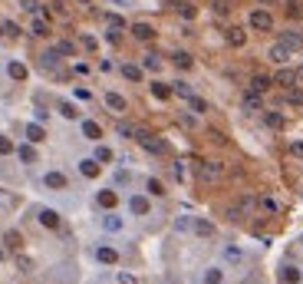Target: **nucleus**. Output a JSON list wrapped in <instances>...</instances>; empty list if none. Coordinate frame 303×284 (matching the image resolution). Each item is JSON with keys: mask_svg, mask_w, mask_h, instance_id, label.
<instances>
[{"mask_svg": "<svg viewBox=\"0 0 303 284\" xmlns=\"http://www.w3.org/2000/svg\"><path fill=\"white\" fill-rule=\"evenodd\" d=\"M247 27H250V30H260V33L273 30V13H267V10H250V13H247Z\"/></svg>", "mask_w": 303, "mask_h": 284, "instance_id": "nucleus-1", "label": "nucleus"}, {"mask_svg": "<svg viewBox=\"0 0 303 284\" xmlns=\"http://www.w3.org/2000/svg\"><path fill=\"white\" fill-rule=\"evenodd\" d=\"M135 139H139V145L145 149V152H152V155H162L165 152V142H158L152 132H145V129H135Z\"/></svg>", "mask_w": 303, "mask_h": 284, "instance_id": "nucleus-2", "label": "nucleus"}, {"mask_svg": "<svg viewBox=\"0 0 303 284\" xmlns=\"http://www.w3.org/2000/svg\"><path fill=\"white\" fill-rule=\"evenodd\" d=\"M224 172V165L217 162V159H205V162L198 165V175H201V182H217Z\"/></svg>", "mask_w": 303, "mask_h": 284, "instance_id": "nucleus-3", "label": "nucleus"}, {"mask_svg": "<svg viewBox=\"0 0 303 284\" xmlns=\"http://www.w3.org/2000/svg\"><path fill=\"white\" fill-rule=\"evenodd\" d=\"M290 53H293L290 46L277 40V43H273L271 50H267V60H271V63H287V60H290Z\"/></svg>", "mask_w": 303, "mask_h": 284, "instance_id": "nucleus-4", "label": "nucleus"}, {"mask_svg": "<svg viewBox=\"0 0 303 284\" xmlns=\"http://www.w3.org/2000/svg\"><path fill=\"white\" fill-rule=\"evenodd\" d=\"M102 103H106L109 112H125V106H129V103H125V96H119V93H106V96H102Z\"/></svg>", "mask_w": 303, "mask_h": 284, "instance_id": "nucleus-5", "label": "nucleus"}, {"mask_svg": "<svg viewBox=\"0 0 303 284\" xmlns=\"http://www.w3.org/2000/svg\"><path fill=\"white\" fill-rule=\"evenodd\" d=\"M129 212H132V215H139V218H142V215H149V212H152L149 198H145V195H132L129 198Z\"/></svg>", "mask_w": 303, "mask_h": 284, "instance_id": "nucleus-6", "label": "nucleus"}, {"mask_svg": "<svg viewBox=\"0 0 303 284\" xmlns=\"http://www.w3.org/2000/svg\"><path fill=\"white\" fill-rule=\"evenodd\" d=\"M280 43H287L290 50H303V33L300 30H283L280 33Z\"/></svg>", "mask_w": 303, "mask_h": 284, "instance_id": "nucleus-7", "label": "nucleus"}, {"mask_svg": "<svg viewBox=\"0 0 303 284\" xmlns=\"http://www.w3.org/2000/svg\"><path fill=\"white\" fill-rule=\"evenodd\" d=\"M43 182H46V188H56V192H63V188L69 185L63 172H46V178H43Z\"/></svg>", "mask_w": 303, "mask_h": 284, "instance_id": "nucleus-8", "label": "nucleus"}, {"mask_svg": "<svg viewBox=\"0 0 303 284\" xmlns=\"http://www.w3.org/2000/svg\"><path fill=\"white\" fill-rule=\"evenodd\" d=\"M132 36L135 40H152L155 36V27L152 23H132Z\"/></svg>", "mask_w": 303, "mask_h": 284, "instance_id": "nucleus-9", "label": "nucleus"}, {"mask_svg": "<svg viewBox=\"0 0 303 284\" xmlns=\"http://www.w3.org/2000/svg\"><path fill=\"white\" fill-rule=\"evenodd\" d=\"M83 136H86V139H92V142H99V139H102V129H99V122L83 119Z\"/></svg>", "mask_w": 303, "mask_h": 284, "instance_id": "nucleus-10", "label": "nucleus"}, {"mask_svg": "<svg viewBox=\"0 0 303 284\" xmlns=\"http://www.w3.org/2000/svg\"><path fill=\"white\" fill-rule=\"evenodd\" d=\"M195 235L198 238H211V235H214V225L208 218H195Z\"/></svg>", "mask_w": 303, "mask_h": 284, "instance_id": "nucleus-11", "label": "nucleus"}, {"mask_svg": "<svg viewBox=\"0 0 303 284\" xmlns=\"http://www.w3.org/2000/svg\"><path fill=\"white\" fill-rule=\"evenodd\" d=\"M227 43L231 46H244L247 43V33L241 30V27H231V30H227Z\"/></svg>", "mask_w": 303, "mask_h": 284, "instance_id": "nucleus-12", "label": "nucleus"}, {"mask_svg": "<svg viewBox=\"0 0 303 284\" xmlns=\"http://www.w3.org/2000/svg\"><path fill=\"white\" fill-rule=\"evenodd\" d=\"M40 225H46V228H60V215H56L53 208H43V212H40Z\"/></svg>", "mask_w": 303, "mask_h": 284, "instance_id": "nucleus-13", "label": "nucleus"}, {"mask_svg": "<svg viewBox=\"0 0 303 284\" xmlns=\"http://www.w3.org/2000/svg\"><path fill=\"white\" fill-rule=\"evenodd\" d=\"M96 202H99L102 208H116V202H119V198H116V192H112V188H102V192L96 195Z\"/></svg>", "mask_w": 303, "mask_h": 284, "instance_id": "nucleus-14", "label": "nucleus"}, {"mask_svg": "<svg viewBox=\"0 0 303 284\" xmlns=\"http://www.w3.org/2000/svg\"><path fill=\"white\" fill-rule=\"evenodd\" d=\"M273 83H280V86H297V73H293V70H280V73H277V76H273Z\"/></svg>", "mask_w": 303, "mask_h": 284, "instance_id": "nucleus-15", "label": "nucleus"}, {"mask_svg": "<svg viewBox=\"0 0 303 284\" xmlns=\"http://www.w3.org/2000/svg\"><path fill=\"white\" fill-rule=\"evenodd\" d=\"M30 33H33V36H46V33H50V23H46V17H33Z\"/></svg>", "mask_w": 303, "mask_h": 284, "instance_id": "nucleus-16", "label": "nucleus"}, {"mask_svg": "<svg viewBox=\"0 0 303 284\" xmlns=\"http://www.w3.org/2000/svg\"><path fill=\"white\" fill-rule=\"evenodd\" d=\"M96 258L102 264H116L119 261V251H116V248H96Z\"/></svg>", "mask_w": 303, "mask_h": 284, "instance_id": "nucleus-17", "label": "nucleus"}, {"mask_svg": "<svg viewBox=\"0 0 303 284\" xmlns=\"http://www.w3.org/2000/svg\"><path fill=\"white\" fill-rule=\"evenodd\" d=\"M271 86H273V79H271V76H260V73H257V76L250 79V89H254V93H267Z\"/></svg>", "mask_w": 303, "mask_h": 284, "instance_id": "nucleus-18", "label": "nucleus"}, {"mask_svg": "<svg viewBox=\"0 0 303 284\" xmlns=\"http://www.w3.org/2000/svg\"><path fill=\"white\" fill-rule=\"evenodd\" d=\"M79 172L86 175V178H96V175H99V162H96V159H83V162H79Z\"/></svg>", "mask_w": 303, "mask_h": 284, "instance_id": "nucleus-19", "label": "nucleus"}, {"mask_svg": "<svg viewBox=\"0 0 303 284\" xmlns=\"http://www.w3.org/2000/svg\"><path fill=\"white\" fill-rule=\"evenodd\" d=\"M17 155H20V162H36V149H33V145H27V142H23V145H17Z\"/></svg>", "mask_w": 303, "mask_h": 284, "instance_id": "nucleus-20", "label": "nucleus"}, {"mask_svg": "<svg viewBox=\"0 0 303 284\" xmlns=\"http://www.w3.org/2000/svg\"><path fill=\"white\" fill-rule=\"evenodd\" d=\"M221 254H224V261H231V264H241V261H244V251H241V248H234V245H227Z\"/></svg>", "mask_w": 303, "mask_h": 284, "instance_id": "nucleus-21", "label": "nucleus"}, {"mask_svg": "<svg viewBox=\"0 0 303 284\" xmlns=\"http://www.w3.org/2000/svg\"><path fill=\"white\" fill-rule=\"evenodd\" d=\"M142 66H145V70H152V73H158V70H162V56H158V53H145Z\"/></svg>", "mask_w": 303, "mask_h": 284, "instance_id": "nucleus-22", "label": "nucleus"}, {"mask_svg": "<svg viewBox=\"0 0 303 284\" xmlns=\"http://www.w3.org/2000/svg\"><path fill=\"white\" fill-rule=\"evenodd\" d=\"M122 76H125V79H132V83H139V79H142V66L125 63V66H122Z\"/></svg>", "mask_w": 303, "mask_h": 284, "instance_id": "nucleus-23", "label": "nucleus"}, {"mask_svg": "<svg viewBox=\"0 0 303 284\" xmlns=\"http://www.w3.org/2000/svg\"><path fill=\"white\" fill-rule=\"evenodd\" d=\"M27 139H30V142H43V139H46L43 126H36V122H30V126H27Z\"/></svg>", "mask_w": 303, "mask_h": 284, "instance_id": "nucleus-24", "label": "nucleus"}, {"mask_svg": "<svg viewBox=\"0 0 303 284\" xmlns=\"http://www.w3.org/2000/svg\"><path fill=\"white\" fill-rule=\"evenodd\" d=\"M244 109H260V93H254V89L244 93Z\"/></svg>", "mask_w": 303, "mask_h": 284, "instance_id": "nucleus-25", "label": "nucleus"}, {"mask_svg": "<svg viewBox=\"0 0 303 284\" xmlns=\"http://www.w3.org/2000/svg\"><path fill=\"white\" fill-rule=\"evenodd\" d=\"M172 63L178 66V70H191V63H195V60H191L188 53H172Z\"/></svg>", "mask_w": 303, "mask_h": 284, "instance_id": "nucleus-26", "label": "nucleus"}, {"mask_svg": "<svg viewBox=\"0 0 303 284\" xmlns=\"http://www.w3.org/2000/svg\"><path fill=\"white\" fill-rule=\"evenodd\" d=\"M102 228L106 231H122V218L119 215H106V218H102Z\"/></svg>", "mask_w": 303, "mask_h": 284, "instance_id": "nucleus-27", "label": "nucleus"}, {"mask_svg": "<svg viewBox=\"0 0 303 284\" xmlns=\"http://www.w3.org/2000/svg\"><path fill=\"white\" fill-rule=\"evenodd\" d=\"M260 208H264L267 215H277V212H280V205H277V198H271V195H264V198H260Z\"/></svg>", "mask_w": 303, "mask_h": 284, "instance_id": "nucleus-28", "label": "nucleus"}, {"mask_svg": "<svg viewBox=\"0 0 303 284\" xmlns=\"http://www.w3.org/2000/svg\"><path fill=\"white\" fill-rule=\"evenodd\" d=\"M152 96H155V99H168V96H172V86H165V83H152Z\"/></svg>", "mask_w": 303, "mask_h": 284, "instance_id": "nucleus-29", "label": "nucleus"}, {"mask_svg": "<svg viewBox=\"0 0 303 284\" xmlns=\"http://www.w3.org/2000/svg\"><path fill=\"white\" fill-rule=\"evenodd\" d=\"M40 63H43L46 70H53V66L60 63V50H46V53H43V60H40Z\"/></svg>", "mask_w": 303, "mask_h": 284, "instance_id": "nucleus-30", "label": "nucleus"}, {"mask_svg": "<svg viewBox=\"0 0 303 284\" xmlns=\"http://www.w3.org/2000/svg\"><path fill=\"white\" fill-rule=\"evenodd\" d=\"M287 103H290V106H303V89L290 86V89H287Z\"/></svg>", "mask_w": 303, "mask_h": 284, "instance_id": "nucleus-31", "label": "nucleus"}, {"mask_svg": "<svg viewBox=\"0 0 303 284\" xmlns=\"http://www.w3.org/2000/svg\"><path fill=\"white\" fill-rule=\"evenodd\" d=\"M7 73H10V79H27V66H23V63H10V66H7Z\"/></svg>", "mask_w": 303, "mask_h": 284, "instance_id": "nucleus-32", "label": "nucleus"}, {"mask_svg": "<svg viewBox=\"0 0 303 284\" xmlns=\"http://www.w3.org/2000/svg\"><path fill=\"white\" fill-rule=\"evenodd\" d=\"M188 106H191V109H195L198 116H201V112H208V109H211V106H208V103H205V99H201V96H191V99H188Z\"/></svg>", "mask_w": 303, "mask_h": 284, "instance_id": "nucleus-33", "label": "nucleus"}, {"mask_svg": "<svg viewBox=\"0 0 303 284\" xmlns=\"http://www.w3.org/2000/svg\"><path fill=\"white\" fill-rule=\"evenodd\" d=\"M280 278H283V281H287V284H297V281H300V271L287 264V268H283V271H280Z\"/></svg>", "mask_w": 303, "mask_h": 284, "instance_id": "nucleus-34", "label": "nucleus"}, {"mask_svg": "<svg viewBox=\"0 0 303 284\" xmlns=\"http://www.w3.org/2000/svg\"><path fill=\"white\" fill-rule=\"evenodd\" d=\"M172 93H178V96H184V99H191V96H195V93H191V86H188V83H182V79H178V83L172 86Z\"/></svg>", "mask_w": 303, "mask_h": 284, "instance_id": "nucleus-35", "label": "nucleus"}, {"mask_svg": "<svg viewBox=\"0 0 303 284\" xmlns=\"http://www.w3.org/2000/svg\"><path fill=\"white\" fill-rule=\"evenodd\" d=\"M60 112H63L66 119H79V109H76L73 103H60Z\"/></svg>", "mask_w": 303, "mask_h": 284, "instance_id": "nucleus-36", "label": "nucleus"}, {"mask_svg": "<svg viewBox=\"0 0 303 284\" xmlns=\"http://www.w3.org/2000/svg\"><path fill=\"white\" fill-rule=\"evenodd\" d=\"M145 188H149V195H165V188H162V182H158V178H149V182H145Z\"/></svg>", "mask_w": 303, "mask_h": 284, "instance_id": "nucleus-37", "label": "nucleus"}, {"mask_svg": "<svg viewBox=\"0 0 303 284\" xmlns=\"http://www.w3.org/2000/svg\"><path fill=\"white\" fill-rule=\"evenodd\" d=\"M267 126L271 129H283V116L280 112H267Z\"/></svg>", "mask_w": 303, "mask_h": 284, "instance_id": "nucleus-38", "label": "nucleus"}, {"mask_svg": "<svg viewBox=\"0 0 303 284\" xmlns=\"http://www.w3.org/2000/svg\"><path fill=\"white\" fill-rule=\"evenodd\" d=\"M10 152H17V145H13L7 136H0V155H10Z\"/></svg>", "mask_w": 303, "mask_h": 284, "instance_id": "nucleus-39", "label": "nucleus"}, {"mask_svg": "<svg viewBox=\"0 0 303 284\" xmlns=\"http://www.w3.org/2000/svg\"><path fill=\"white\" fill-rule=\"evenodd\" d=\"M106 23L112 27V30H122V27H125V20H122V17H116V13H106Z\"/></svg>", "mask_w": 303, "mask_h": 284, "instance_id": "nucleus-40", "label": "nucleus"}, {"mask_svg": "<svg viewBox=\"0 0 303 284\" xmlns=\"http://www.w3.org/2000/svg\"><path fill=\"white\" fill-rule=\"evenodd\" d=\"M96 162H112V149L99 145V149H96Z\"/></svg>", "mask_w": 303, "mask_h": 284, "instance_id": "nucleus-41", "label": "nucleus"}, {"mask_svg": "<svg viewBox=\"0 0 303 284\" xmlns=\"http://www.w3.org/2000/svg\"><path fill=\"white\" fill-rule=\"evenodd\" d=\"M116 132H119L122 139H132V136H135V129H132L129 122H119V126H116Z\"/></svg>", "mask_w": 303, "mask_h": 284, "instance_id": "nucleus-42", "label": "nucleus"}, {"mask_svg": "<svg viewBox=\"0 0 303 284\" xmlns=\"http://www.w3.org/2000/svg\"><path fill=\"white\" fill-rule=\"evenodd\" d=\"M205 281H208V284H221V271H217V268H208V271H205Z\"/></svg>", "mask_w": 303, "mask_h": 284, "instance_id": "nucleus-43", "label": "nucleus"}, {"mask_svg": "<svg viewBox=\"0 0 303 284\" xmlns=\"http://www.w3.org/2000/svg\"><path fill=\"white\" fill-rule=\"evenodd\" d=\"M56 50H60V53H66V56H73V53H76V46L69 43V40H60V43H56Z\"/></svg>", "mask_w": 303, "mask_h": 284, "instance_id": "nucleus-44", "label": "nucleus"}, {"mask_svg": "<svg viewBox=\"0 0 303 284\" xmlns=\"http://www.w3.org/2000/svg\"><path fill=\"white\" fill-rule=\"evenodd\" d=\"M184 228H191V218H188V215H182V218H175V231H184Z\"/></svg>", "mask_w": 303, "mask_h": 284, "instance_id": "nucleus-45", "label": "nucleus"}, {"mask_svg": "<svg viewBox=\"0 0 303 284\" xmlns=\"http://www.w3.org/2000/svg\"><path fill=\"white\" fill-rule=\"evenodd\" d=\"M119 284H139V278L129 274V271H119Z\"/></svg>", "mask_w": 303, "mask_h": 284, "instance_id": "nucleus-46", "label": "nucleus"}, {"mask_svg": "<svg viewBox=\"0 0 303 284\" xmlns=\"http://www.w3.org/2000/svg\"><path fill=\"white\" fill-rule=\"evenodd\" d=\"M3 241H7L10 248H17V245H20V235H17V231H7V235H3Z\"/></svg>", "mask_w": 303, "mask_h": 284, "instance_id": "nucleus-47", "label": "nucleus"}, {"mask_svg": "<svg viewBox=\"0 0 303 284\" xmlns=\"http://www.w3.org/2000/svg\"><path fill=\"white\" fill-rule=\"evenodd\" d=\"M290 155L293 159H303V142H290Z\"/></svg>", "mask_w": 303, "mask_h": 284, "instance_id": "nucleus-48", "label": "nucleus"}, {"mask_svg": "<svg viewBox=\"0 0 303 284\" xmlns=\"http://www.w3.org/2000/svg\"><path fill=\"white\" fill-rule=\"evenodd\" d=\"M76 99H83V103H86V99H92V93H89V89H83V86H76Z\"/></svg>", "mask_w": 303, "mask_h": 284, "instance_id": "nucleus-49", "label": "nucleus"}, {"mask_svg": "<svg viewBox=\"0 0 303 284\" xmlns=\"http://www.w3.org/2000/svg\"><path fill=\"white\" fill-rule=\"evenodd\" d=\"M178 10H182V17H188V20H191V17H195V7H188V3H182V7H178Z\"/></svg>", "mask_w": 303, "mask_h": 284, "instance_id": "nucleus-50", "label": "nucleus"}, {"mask_svg": "<svg viewBox=\"0 0 303 284\" xmlns=\"http://www.w3.org/2000/svg\"><path fill=\"white\" fill-rule=\"evenodd\" d=\"M3 33H10V36H17V33H20V27H17V23H3Z\"/></svg>", "mask_w": 303, "mask_h": 284, "instance_id": "nucleus-51", "label": "nucleus"}, {"mask_svg": "<svg viewBox=\"0 0 303 284\" xmlns=\"http://www.w3.org/2000/svg\"><path fill=\"white\" fill-rule=\"evenodd\" d=\"M83 46H86V50H96V36H89V33H86V36H83Z\"/></svg>", "mask_w": 303, "mask_h": 284, "instance_id": "nucleus-52", "label": "nucleus"}, {"mask_svg": "<svg viewBox=\"0 0 303 284\" xmlns=\"http://www.w3.org/2000/svg\"><path fill=\"white\" fill-rule=\"evenodd\" d=\"M165 3H172V7H182V3H188V0H165Z\"/></svg>", "mask_w": 303, "mask_h": 284, "instance_id": "nucleus-53", "label": "nucleus"}, {"mask_svg": "<svg viewBox=\"0 0 303 284\" xmlns=\"http://www.w3.org/2000/svg\"><path fill=\"white\" fill-rule=\"evenodd\" d=\"M76 3H83V7H89V3H92V0H76Z\"/></svg>", "mask_w": 303, "mask_h": 284, "instance_id": "nucleus-54", "label": "nucleus"}, {"mask_svg": "<svg viewBox=\"0 0 303 284\" xmlns=\"http://www.w3.org/2000/svg\"><path fill=\"white\" fill-rule=\"evenodd\" d=\"M260 3H273V0H260Z\"/></svg>", "mask_w": 303, "mask_h": 284, "instance_id": "nucleus-55", "label": "nucleus"}, {"mask_svg": "<svg viewBox=\"0 0 303 284\" xmlns=\"http://www.w3.org/2000/svg\"><path fill=\"white\" fill-rule=\"evenodd\" d=\"M0 261H3V248H0Z\"/></svg>", "mask_w": 303, "mask_h": 284, "instance_id": "nucleus-56", "label": "nucleus"}, {"mask_svg": "<svg viewBox=\"0 0 303 284\" xmlns=\"http://www.w3.org/2000/svg\"><path fill=\"white\" fill-rule=\"evenodd\" d=\"M287 3H297V0H287Z\"/></svg>", "mask_w": 303, "mask_h": 284, "instance_id": "nucleus-57", "label": "nucleus"}, {"mask_svg": "<svg viewBox=\"0 0 303 284\" xmlns=\"http://www.w3.org/2000/svg\"><path fill=\"white\" fill-rule=\"evenodd\" d=\"M221 284H224V281H221Z\"/></svg>", "mask_w": 303, "mask_h": 284, "instance_id": "nucleus-58", "label": "nucleus"}]
</instances>
